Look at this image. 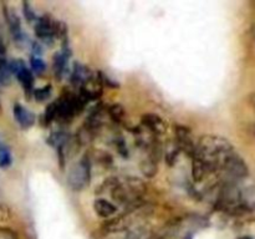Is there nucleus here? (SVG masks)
I'll use <instances>...</instances> for the list:
<instances>
[{
    "mask_svg": "<svg viewBox=\"0 0 255 239\" xmlns=\"http://www.w3.org/2000/svg\"><path fill=\"white\" fill-rule=\"evenodd\" d=\"M10 74H11V71H10L9 64L5 61V59L0 57V82L7 84L10 79Z\"/></svg>",
    "mask_w": 255,
    "mask_h": 239,
    "instance_id": "obj_13",
    "label": "nucleus"
},
{
    "mask_svg": "<svg viewBox=\"0 0 255 239\" xmlns=\"http://www.w3.org/2000/svg\"><path fill=\"white\" fill-rule=\"evenodd\" d=\"M91 77H92V75H91V72L89 71V69H87V67L82 66V65H80V64L75 65V69H74V71H72L71 81L74 82L76 86L81 87L82 85H84L85 82L89 81Z\"/></svg>",
    "mask_w": 255,
    "mask_h": 239,
    "instance_id": "obj_10",
    "label": "nucleus"
},
{
    "mask_svg": "<svg viewBox=\"0 0 255 239\" xmlns=\"http://www.w3.org/2000/svg\"><path fill=\"white\" fill-rule=\"evenodd\" d=\"M142 122L144 124V128L148 129L153 134H161L166 131V123L159 116L153 114H147L142 117Z\"/></svg>",
    "mask_w": 255,
    "mask_h": 239,
    "instance_id": "obj_6",
    "label": "nucleus"
},
{
    "mask_svg": "<svg viewBox=\"0 0 255 239\" xmlns=\"http://www.w3.org/2000/svg\"><path fill=\"white\" fill-rule=\"evenodd\" d=\"M66 61H67V54H66V52H59V54L55 55L54 70H55V74H56L57 77H61L62 74L65 72Z\"/></svg>",
    "mask_w": 255,
    "mask_h": 239,
    "instance_id": "obj_11",
    "label": "nucleus"
},
{
    "mask_svg": "<svg viewBox=\"0 0 255 239\" xmlns=\"http://www.w3.org/2000/svg\"><path fill=\"white\" fill-rule=\"evenodd\" d=\"M239 239H252L251 237H242V238H239Z\"/></svg>",
    "mask_w": 255,
    "mask_h": 239,
    "instance_id": "obj_20",
    "label": "nucleus"
},
{
    "mask_svg": "<svg viewBox=\"0 0 255 239\" xmlns=\"http://www.w3.org/2000/svg\"><path fill=\"white\" fill-rule=\"evenodd\" d=\"M5 19H6L10 32H11V35L14 36V39L16 40V41H20L22 37V31L19 17L16 16V14H15L11 9H6V7H5Z\"/></svg>",
    "mask_w": 255,
    "mask_h": 239,
    "instance_id": "obj_9",
    "label": "nucleus"
},
{
    "mask_svg": "<svg viewBox=\"0 0 255 239\" xmlns=\"http://www.w3.org/2000/svg\"><path fill=\"white\" fill-rule=\"evenodd\" d=\"M30 62H31V67L35 72H37V74H42V72H44L45 64H44V61L40 59V57L32 56L31 61Z\"/></svg>",
    "mask_w": 255,
    "mask_h": 239,
    "instance_id": "obj_17",
    "label": "nucleus"
},
{
    "mask_svg": "<svg viewBox=\"0 0 255 239\" xmlns=\"http://www.w3.org/2000/svg\"><path fill=\"white\" fill-rule=\"evenodd\" d=\"M100 192H107L120 204L136 203L146 191V186L138 178H110L101 186Z\"/></svg>",
    "mask_w": 255,
    "mask_h": 239,
    "instance_id": "obj_2",
    "label": "nucleus"
},
{
    "mask_svg": "<svg viewBox=\"0 0 255 239\" xmlns=\"http://www.w3.org/2000/svg\"><path fill=\"white\" fill-rule=\"evenodd\" d=\"M34 95L36 101H45V100L49 99L50 95H51V86H50V85H46V86L41 87V89L35 90Z\"/></svg>",
    "mask_w": 255,
    "mask_h": 239,
    "instance_id": "obj_14",
    "label": "nucleus"
},
{
    "mask_svg": "<svg viewBox=\"0 0 255 239\" xmlns=\"http://www.w3.org/2000/svg\"><path fill=\"white\" fill-rule=\"evenodd\" d=\"M90 182V161L84 157L70 168L67 173V184L74 191H82L89 186Z\"/></svg>",
    "mask_w": 255,
    "mask_h": 239,
    "instance_id": "obj_3",
    "label": "nucleus"
},
{
    "mask_svg": "<svg viewBox=\"0 0 255 239\" xmlns=\"http://www.w3.org/2000/svg\"><path fill=\"white\" fill-rule=\"evenodd\" d=\"M109 115L110 117H111L114 121L116 122H121L122 120L125 119V115H126V112H125V109L121 106V105H112L111 107L109 109Z\"/></svg>",
    "mask_w": 255,
    "mask_h": 239,
    "instance_id": "obj_12",
    "label": "nucleus"
},
{
    "mask_svg": "<svg viewBox=\"0 0 255 239\" xmlns=\"http://www.w3.org/2000/svg\"><path fill=\"white\" fill-rule=\"evenodd\" d=\"M0 239H19L17 234L7 227H0Z\"/></svg>",
    "mask_w": 255,
    "mask_h": 239,
    "instance_id": "obj_18",
    "label": "nucleus"
},
{
    "mask_svg": "<svg viewBox=\"0 0 255 239\" xmlns=\"http://www.w3.org/2000/svg\"><path fill=\"white\" fill-rule=\"evenodd\" d=\"M94 209L102 218H110L117 212V207L111 201L105 198H97L94 203Z\"/></svg>",
    "mask_w": 255,
    "mask_h": 239,
    "instance_id": "obj_7",
    "label": "nucleus"
},
{
    "mask_svg": "<svg viewBox=\"0 0 255 239\" xmlns=\"http://www.w3.org/2000/svg\"><path fill=\"white\" fill-rule=\"evenodd\" d=\"M11 163V154L10 151L4 146H0V167L5 168V167L10 166Z\"/></svg>",
    "mask_w": 255,
    "mask_h": 239,
    "instance_id": "obj_15",
    "label": "nucleus"
},
{
    "mask_svg": "<svg viewBox=\"0 0 255 239\" xmlns=\"http://www.w3.org/2000/svg\"><path fill=\"white\" fill-rule=\"evenodd\" d=\"M176 136H177V146L179 149L184 151L186 153L193 156L194 151H196V141L193 139L191 131L186 127H177L176 128Z\"/></svg>",
    "mask_w": 255,
    "mask_h": 239,
    "instance_id": "obj_5",
    "label": "nucleus"
},
{
    "mask_svg": "<svg viewBox=\"0 0 255 239\" xmlns=\"http://www.w3.org/2000/svg\"><path fill=\"white\" fill-rule=\"evenodd\" d=\"M22 6H24L25 17H26L29 21H34V20H36V15H35L34 10L31 9V6H30L29 2H24V4H22Z\"/></svg>",
    "mask_w": 255,
    "mask_h": 239,
    "instance_id": "obj_19",
    "label": "nucleus"
},
{
    "mask_svg": "<svg viewBox=\"0 0 255 239\" xmlns=\"http://www.w3.org/2000/svg\"><path fill=\"white\" fill-rule=\"evenodd\" d=\"M14 117L16 120L17 123L22 127V128H27V127L31 126L35 121V117L29 110L25 109L21 105L16 104L14 106Z\"/></svg>",
    "mask_w": 255,
    "mask_h": 239,
    "instance_id": "obj_8",
    "label": "nucleus"
},
{
    "mask_svg": "<svg viewBox=\"0 0 255 239\" xmlns=\"http://www.w3.org/2000/svg\"><path fill=\"white\" fill-rule=\"evenodd\" d=\"M9 66L10 71L14 72V74L16 75L17 80H19L20 84L22 85L25 91H31L34 79H32V75L31 72H30V70H27L26 66L24 65V62L20 61V60H15V61H12Z\"/></svg>",
    "mask_w": 255,
    "mask_h": 239,
    "instance_id": "obj_4",
    "label": "nucleus"
},
{
    "mask_svg": "<svg viewBox=\"0 0 255 239\" xmlns=\"http://www.w3.org/2000/svg\"><path fill=\"white\" fill-rule=\"evenodd\" d=\"M236 154L233 144L227 138L217 134H203L196 142V151L192 157L202 162L208 174H219Z\"/></svg>",
    "mask_w": 255,
    "mask_h": 239,
    "instance_id": "obj_1",
    "label": "nucleus"
},
{
    "mask_svg": "<svg viewBox=\"0 0 255 239\" xmlns=\"http://www.w3.org/2000/svg\"><path fill=\"white\" fill-rule=\"evenodd\" d=\"M57 116V104L56 102H52L49 106L46 107V112H45V120L46 122H51L52 120H55V117Z\"/></svg>",
    "mask_w": 255,
    "mask_h": 239,
    "instance_id": "obj_16",
    "label": "nucleus"
}]
</instances>
